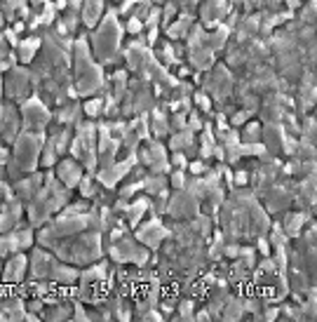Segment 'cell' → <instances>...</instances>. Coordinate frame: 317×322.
Returning <instances> with one entry per match:
<instances>
[{
    "instance_id": "5bb4252c",
    "label": "cell",
    "mask_w": 317,
    "mask_h": 322,
    "mask_svg": "<svg viewBox=\"0 0 317 322\" xmlns=\"http://www.w3.org/2000/svg\"><path fill=\"white\" fill-rule=\"evenodd\" d=\"M259 254L261 257H270V242H268V237H259Z\"/></svg>"
},
{
    "instance_id": "2e32d148",
    "label": "cell",
    "mask_w": 317,
    "mask_h": 322,
    "mask_svg": "<svg viewBox=\"0 0 317 322\" xmlns=\"http://www.w3.org/2000/svg\"><path fill=\"white\" fill-rule=\"evenodd\" d=\"M247 179H249V176H247L244 172H237V176H235V181L240 183V186H242V183H247Z\"/></svg>"
},
{
    "instance_id": "5b68a950",
    "label": "cell",
    "mask_w": 317,
    "mask_h": 322,
    "mask_svg": "<svg viewBox=\"0 0 317 322\" xmlns=\"http://www.w3.org/2000/svg\"><path fill=\"white\" fill-rule=\"evenodd\" d=\"M26 270H29V259H26V254L17 252V254H12L7 266L2 268V282H5V285L21 282L24 275H26Z\"/></svg>"
},
{
    "instance_id": "8fae6325",
    "label": "cell",
    "mask_w": 317,
    "mask_h": 322,
    "mask_svg": "<svg viewBox=\"0 0 317 322\" xmlns=\"http://www.w3.org/2000/svg\"><path fill=\"white\" fill-rule=\"evenodd\" d=\"M223 306H226V311H223V318H231V320L240 318V315L244 313V303H242V301H231V303L226 301Z\"/></svg>"
},
{
    "instance_id": "4fadbf2b",
    "label": "cell",
    "mask_w": 317,
    "mask_h": 322,
    "mask_svg": "<svg viewBox=\"0 0 317 322\" xmlns=\"http://www.w3.org/2000/svg\"><path fill=\"white\" fill-rule=\"evenodd\" d=\"M179 315L181 318H193V301H181L179 303Z\"/></svg>"
},
{
    "instance_id": "9a60e30c",
    "label": "cell",
    "mask_w": 317,
    "mask_h": 322,
    "mask_svg": "<svg viewBox=\"0 0 317 322\" xmlns=\"http://www.w3.org/2000/svg\"><path fill=\"white\" fill-rule=\"evenodd\" d=\"M127 31H129V33H139V31H141V22H139L137 17H132V19H129V24H127Z\"/></svg>"
},
{
    "instance_id": "277c9868",
    "label": "cell",
    "mask_w": 317,
    "mask_h": 322,
    "mask_svg": "<svg viewBox=\"0 0 317 322\" xmlns=\"http://www.w3.org/2000/svg\"><path fill=\"white\" fill-rule=\"evenodd\" d=\"M167 235H169V231L160 224V221H148L146 226L139 228L137 240H141V242H144L146 247H150V249H158L160 242H162Z\"/></svg>"
},
{
    "instance_id": "7a4b0ae2",
    "label": "cell",
    "mask_w": 317,
    "mask_h": 322,
    "mask_svg": "<svg viewBox=\"0 0 317 322\" xmlns=\"http://www.w3.org/2000/svg\"><path fill=\"white\" fill-rule=\"evenodd\" d=\"M111 257L115 259L117 263H146L148 252L144 247H139L132 237H117L111 245Z\"/></svg>"
},
{
    "instance_id": "8992f818",
    "label": "cell",
    "mask_w": 317,
    "mask_h": 322,
    "mask_svg": "<svg viewBox=\"0 0 317 322\" xmlns=\"http://www.w3.org/2000/svg\"><path fill=\"white\" fill-rule=\"evenodd\" d=\"M59 179H61L66 186H75L80 181V167L75 165L73 160H66L59 165Z\"/></svg>"
},
{
    "instance_id": "7c38bea8",
    "label": "cell",
    "mask_w": 317,
    "mask_h": 322,
    "mask_svg": "<svg viewBox=\"0 0 317 322\" xmlns=\"http://www.w3.org/2000/svg\"><path fill=\"white\" fill-rule=\"evenodd\" d=\"M85 113H87L89 118L101 116V113H104V104H101V99H92V101H87V104H85Z\"/></svg>"
},
{
    "instance_id": "30bf717a",
    "label": "cell",
    "mask_w": 317,
    "mask_h": 322,
    "mask_svg": "<svg viewBox=\"0 0 317 322\" xmlns=\"http://www.w3.org/2000/svg\"><path fill=\"white\" fill-rule=\"evenodd\" d=\"M89 5L85 7V22L87 24H94L96 19H99V14H101V0H87Z\"/></svg>"
},
{
    "instance_id": "9c48e42d",
    "label": "cell",
    "mask_w": 317,
    "mask_h": 322,
    "mask_svg": "<svg viewBox=\"0 0 317 322\" xmlns=\"http://www.w3.org/2000/svg\"><path fill=\"white\" fill-rule=\"evenodd\" d=\"M146 212H148V200H137V203H132L127 207V221L132 226H137Z\"/></svg>"
},
{
    "instance_id": "ba28073f",
    "label": "cell",
    "mask_w": 317,
    "mask_h": 322,
    "mask_svg": "<svg viewBox=\"0 0 317 322\" xmlns=\"http://www.w3.org/2000/svg\"><path fill=\"white\" fill-rule=\"evenodd\" d=\"M26 113H29V116H26V122H29V125L33 122L35 127H42V125L47 122V111L42 106H38V104H29V106H26Z\"/></svg>"
},
{
    "instance_id": "6da1fadb",
    "label": "cell",
    "mask_w": 317,
    "mask_h": 322,
    "mask_svg": "<svg viewBox=\"0 0 317 322\" xmlns=\"http://www.w3.org/2000/svg\"><path fill=\"white\" fill-rule=\"evenodd\" d=\"M52 252H57V257L66 259V261H71V263H94L96 259L101 257V240L99 235H71L68 240V247L66 245H54Z\"/></svg>"
},
{
    "instance_id": "3957f363",
    "label": "cell",
    "mask_w": 317,
    "mask_h": 322,
    "mask_svg": "<svg viewBox=\"0 0 317 322\" xmlns=\"http://www.w3.org/2000/svg\"><path fill=\"white\" fill-rule=\"evenodd\" d=\"M54 263H57V261L52 259L50 252L33 249L31 259H29V273H31V278H35V280H50V273H52Z\"/></svg>"
},
{
    "instance_id": "52a82bcc",
    "label": "cell",
    "mask_w": 317,
    "mask_h": 322,
    "mask_svg": "<svg viewBox=\"0 0 317 322\" xmlns=\"http://www.w3.org/2000/svg\"><path fill=\"white\" fill-rule=\"evenodd\" d=\"M306 224V214L303 212H298V214H287V224H285V231L289 237H298L301 235V228Z\"/></svg>"
}]
</instances>
